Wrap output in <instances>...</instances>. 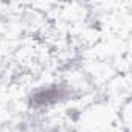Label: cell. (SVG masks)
<instances>
[{"instance_id":"obj_1","label":"cell","mask_w":132,"mask_h":132,"mask_svg":"<svg viewBox=\"0 0 132 132\" xmlns=\"http://www.w3.org/2000/svg\"><path fill=\"white\" fill-rule=\"evenodd\" d=\"M67 95H69L67 87L53 84V86H47V87H40V89L34 90L30 95V104H31V107L39 109V107L51 106L57 101H62Z\"/></svg>"}]
</instances>
